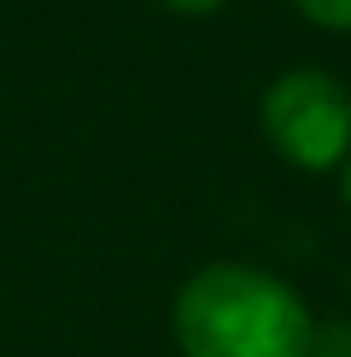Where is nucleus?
<instances>
[{
	"label": "nucleus",
	"instance_id": "nucleus-1",
	"mask_svg": "<svg viewBox=\"0 0 351 357\" xmlns=\"http://www.w3.org/2000/svg\"><path fill=\"white\" fill-rule=\"evenodd\" d=\"M182 357H311V305L258 264H205L170 305Z\"/></svg>",
	"mask_w": 351,
	"mask_h": 357
},
{
	"label": "nucleus",
	"instance_id": "nucleus-4",
	"mask_svg": "<svg viewBox=\"0 0 351 357\" xmlns=\"http://www.w3.org/2000/svg\"><path fill=\"white\" fill-rule=\"evenodd\" d=\"M158 6H170V12H182V18H205V12H217V6H228V0H158Z\"/></svg>",
	"mask_w": 351,
	"mask_h": 357
},
{
	"label": "nucleus",
	"instance_id": "nucleus-3",
	"mask_svg": "<svg viewBox=\"0 0 351 357\" xmlns=\"http://www.w3.org/2000/svg\"><path fill=\"white\" fill-rule=\"evenodd\" d=\"M299 6V18H311L316 29H351V0H292Z\"/></svg>",
	"mask_w": 351,
	"mask_h": 357
},
{
	"label": "nucleus",
	"instance_id": "nucleus-2",
	"mask_svg": "<svg viewBox=\"0 0 351 357\" xmlns=\"http://www.w3.org/2000/svg\"><path fill=\"white\" fill-rule=\"evenodd\" d=\"M258 123L292 170H340L351 158V88L334 70L292 65L263 88Z\"/></svg>",
	"mask_w": 351,
	"mask_h": 357
},
{
	"label": "nucleus",
	"instance_id": "nucleus-5",
	"mask_svg": "<svg viewBox=\"0 0 351 357\" xmlns=\"http://www.w3.org/2000/svg\"><path fill=\"white\" fill-rule=\"evenodd\" d=\"M340 199H345V211H351V158L340 165Z\"/></svg>",
	"mask_w": 351,
	"mask_h": 357
}]
</instances>
